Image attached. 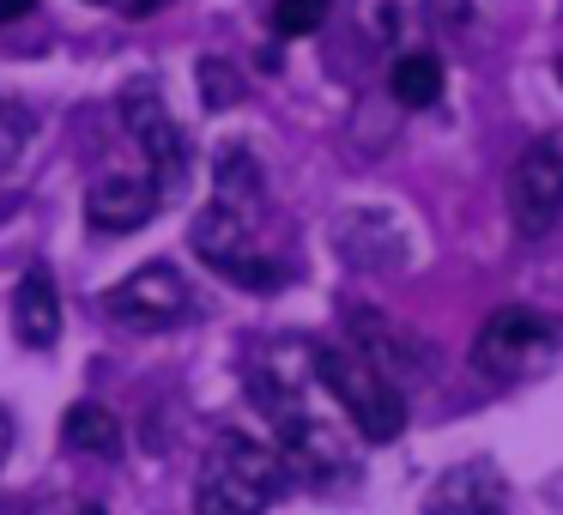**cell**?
<instances>
[{
  "label": "cell",
  "instance_id": "obj_6",
  "mask_svg": "<svg viewBox=\"0 0 563 515\" xmlns=\"http://www.w3.org/2000/svg\"><path fill=\"white\" fill-rule=\"evenodd\" d=\"M188 243H195V255L207 261L212 273H224V280L243 285V292H273V285H279L273 261L255 249V224H249V212L224 207V200H212V207L200 212L195 231H188Z\"/></svg>",
  "mask_w": 563,
  "mask_h": 515
},
{
  "label": "cell",
  "instance_id": "obj_2",
  "mask_svg": "<svg viewBox=\"0 0 563 515\" xmlns=\"http://www.w3.org/2000/svg\"><path fill=\"white\" fill-rule=\"evenodd\" d=\"M309 370L316 382L345 406V418L357 425V437L369 442H394L406 430V401L364 352H345V346H309Z\"/></svg>",
  "mask_w": 563,
  "mask_h": 515
},
{
  "label": "cell",
  "instance_id": "obj_7",
  "mask_svg": "<svg viewBox=\"0 0 563 515\" xmlns=\"http://www.w3.org/2000/svg\"><path fill=\"white\" fill-rule=\"evenodd\" d=\"M115 110H122L128 134H134V146L146 152L152 176H158V188L170 195V188H183V171H188V140L183 128H176L170 103H164L158 79H128V91L115 98Z\"/></svg>",
  "mask_w": 563,
  "mask_h": 515
},
{
  "label": "cell",
  "instance_id": "obj_17",
  "mask_svg": "<svg viewBox=\"0 0 563 515\" xmlns=\"http://www.w3.org/2000/svg\"><path fill=\"white\" fill-rule=\"evenodd\" d=\"M333 0H273V31L279 37H309V31L328 25Z\"/></svg>",
  "mask_w": 563,
  "mask_h": 515
},
{
  "label": "cell",
  "instance_id": "obj_9",
  "mask_svg": "<svg viewBox=\"0 0 563 515\" xmlns=\"http://www.w3.org/2000/svg\"><path fill=\"white\" fill-rule=\"evenodd\" d=\"M164 207V188L158 176L146 171H103L98 183L86 188V219L110 237H128L140 224H152V212Z\"/></svg>",
  "mask_w": 563,
  "mask_h": 515
},
{
  "label": "cell",
  "instance_id": "obj_22",
  "mask_svg": "<svg viewBox=\"0 0 563 515\" xmlns=\"http://www.w3.org/2000/svg\"><path fill=\"white\" fill-rule=\"evenodd\" d=\"M7 454H13V418H7V406H0V467H7Z\"/></svg>",
  "mask_w": 563,
  "mask_h": 515
},
{
  "label": "cell",
  "instance_id": "obj_13",
  "mask_svg": "<svg viewBox=\"0 0 563 515\" xmlns=\"http://www.w3.org/2000/svg\"><path fill=\"white\" fill-rule=\"evenodd\" d=\"M62 442L74 454H115L122 449V418L110 413V406L98 401H74L62 418Z\"/></svg>",
  "mask_w": 563,
  "mask_h": 515
},
{
  "label": "cell",
  "instance_id": "obj_4",
  "mask_svg": "<svg viewBox=\"0 0 563 515\" xmlns=\"http://www.w3.org/2000/svg\"><path fill=\"white\" fill-rule=\"evenodd\" d=\"M558 352H563L558 321H551L545 309H527V304L490 309L478 340H473V364L485 370V376H533V370H545Z\"/></svg>",
  "mask_w": 563,
  "mask_h": 515
},
{
  "label": "cell",
  "instance_id": "obj_25",
  "mask_svg": "<svg viewBox=\"0 0 563 515\" xmlns=\"http://www.w3.org/2000/svg\"><path fill=\"white\" fill-rule=\"evenodd\" d=\"M558 79H563V55H558Z\"/></svg>",
  "mask_w": 563,
  "mask_h": 515
},
{
  "label": "cell",
  "instance_id": "obj_18",
  "mask_svg": "<svg viewBox=\"0 0 563 515\" xmlns=\"http://www.w3.org/2000/svg\"><path fill=\"white\" fill-rule=\"evenodd\" d=\"M19 146H25V116H19V110H13V103L0 98V164L13 158V152H19Z\"/></svg>",
  "mask_w": 563,
  "mask_h": 515
},
{
  "label": "cell",
  "instance_id": "obj_8",
  "mask_svg": "<svg viewBox=\"0 0 563 515\" xmlns=\"http://www.w3.org/2000/svg\"><path fill=\"white\" fill-rule=\"evenodd\" d=\"M509 219L521 237H545L563 219V128L539 134L509 171Z\"/></svg>",
  "mask_w": 563,
  "mask_h": 515
},
{
  "label": "cell",
  "instance_id": "obj_3",
  "mask_svg": "<svg viewBox=\"0 0 563 515\" xmlns=\"http://www.w3.org/2000/svg\"><path fill=\"white\" fill-rule=\"evenodd\" d=\"M279 485V454L249 437H224L195 479V515H261Z\"/></svg>",
  "mask_w": 563,
  "mask_h": 515
},
{
  "label": "cell",
  "instance_id": "obj_5",
  "mask_svg": "<svg viewBox=\"0 0 563 515\" xmlns=\"http://www.w3.org/2000/svg\"><path fill=\"white\" fill-rule=\"evenodd\" d=\"M103 316L115 328H140V333H164V328H183L195 316V285L170 267V261H146L134 267L122 285L103 292Z\"/></svg>",
  "mask_w": 563,
  "mask_h": 515
},
{
  "label": "cell",
  "instance_id": "obj_15",
  "mask_svg": "<svg viewBox=\"0 0 563 515\" xmlns=\"http://www.w3.org/2000/svg\"><path fill=\"white\" fill-rule=\"evenodd\" d=\"M388 91L406 110H430L442 98V62L430 50H400L394 55V74H388Z\"/></svg>",
  "mask_w": 563,
  "mask_h": 515
},
{
  "label": "cell",
  "instance_id": "obj_10",
  "mask_svg": "<svg viewBox=\"0 0 563 515\" xmlns=\"http://www.w3.org/2000/svg\"><path fill=\"white\" fill-rule=\"evenodd\" d=\"M424 515H509V479L490 461H461L424 491Z\"/></svg>",
  "mask_w": 563,
  "mask_h": 515
},
{
  "label": "cell",
  "instance_id": "obj_14",
  "mask_svg": "<svg viewBox=\"0 0 563 515\" xmlns=\"http://www.w3.org/2000/svg\"><path fill=\"white\" fill-rule=\"evenodd\" d=\"M418 19H424V0H357V31L376 50H406Z\"/></svg>",
  "mask_w": 563,
  "mask_h": 515
},
{
  "label": "cell",
  "instance_id": "obj_23",
  "mask_svg": "<svg viewBox=\"0 0 563 515\" xmlns=\"http://www.w3.org/2000/svg\"><path fill=\"white\" fill-rule=\"evenodd\" d=\"M79 515H110V509H98V503H86V509H79Z\"/></svg>",
  "mask_w": 563,
  "mask_h": 515
},
{
  "label": "cell",
  "instance_id": "obj_20",
  "mask_svg": "<svg viewBox=\"0 0 563 515\" xmlns=\"http://www.w3.org/2000/svg\"><path fill=\"white\" fill-rule=\"evenodd\" d=\"M437 13H442V25H454V31H461L466 19H473V0H437Z\"/></svg>",
  "mask_w": 563,
  "mask_h": 515
},
{
  "label": "cell",
  "instance_id": "obj_24",
  "mask_svg": "<svg viewBox=\"0 0 563 515\" xmlns=\"http://www.w3.org/2000/svg\"><path fill=\"white\" fill-rule=\"evenodd\" d=\"M91 7H115V0H91Z\"/></svg>",
  "mask_w": 563,
  "mask_h": 515
},
{
  "label": "cell",
  "instance_id": "obj_21",
  "mask_svg": "<svg viewBox=\"0 0 563 515\" xmlns=\"http://www.w3.org/2000/svg\"><path fill=\"white\" fill-rule=\"evenodd\" d=\"M37 0H0V25H13V19H25Z\"/></svg>",
  "mask_w": 563,
  "mask_h": 515
},
{
  "label": "cell",
  "instance_id": "obj_12",
  "mask_svg": "<svg viewBox=\"0 0 563 515\" xmlns=\"http://www.w3.org/2000/svg\"><path fill=\"white\" fill-rule=\"evenodd\" d=\"M13 333L37 352H49L62 340V297H55V280L49 273H25L13 292Z\"/></svg>",
  "mask_w": 563,
  "mask_h": 515
},
{
  "label": "cell",
  "instance_id": "obj_16",
  "mask_svg": "<svg viewBox=\"0 0 563 515\" xmlns=\"http://www.w3.org/2000/svg\"><path fill=\"white\" fill-rule=\"evenodd\" d=\"M219 200L236 207V212H249V219L261 212V164L249 158L243 146L219 152Z\"/></svg>",
  "mask_w": 563,
  "mask_h": 515
},
{
  "label": "cell",
  "instance_id": "obj_11",
  "mask_svg": "<svg viewBox=\"0 0 563 515\" xmlns=\"http://www.w3.org/2000/svg\"><path fill=\"white\" fill-rule=\"evenodd\" d=\"M352 333H357V352H364L388 382L394 376H424V370H430V346L412 340L406 328H394L388 316H376V309H369V316H357Z\"/></svg>",
  "mask_w": 563,
  "mask_h": 515
},
{
  "label": "cell",
  "instance_id": "obj_1",
  "mask_svg": "<svg viewBox=\"0 0 563 515\" xmlns=\"http://www.w3.org/2000/svg\"><path fill=\"white\" fill-rule=\"evenodd\" d=\"M249 394H255V406L267 413L279 454L291 467H303L309 485H345V479H352V449L309 413L285 370H255V376H249Z\"/></svg>",
  "mask_w": 563,
  "mask_h": 515
},
{
  "label": "cell",
  "instance_id": "obj_19",
  "mask_svg": "<svg viewBox=\"0 0 563 515\" xmlns=\"http://www.w3.org/2000/svg\"><path fill=\"white\" fill-rule=\"evenodd\" d=\"M200 79H207L200 91H207V103H212V110L236 98V86H231V67H219V62H200Z\"/></svg>",
  "mask_w": 563,
  "mask_h": 515
}]
</instances>
